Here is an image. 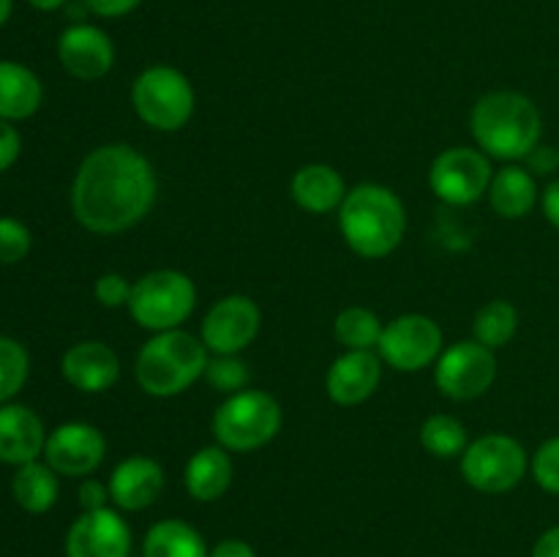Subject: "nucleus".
Segmentation results:
<instances>
[{
    "mask_svg": "<svg viewBox=\"0 0 559 557\" xmlns=\"http://www.w3.org/2000/svg\"><path fill=\"white\" fill-rule=\"evenodd\" d=\"M156 200V173L140 151L129 145H102L87 153L71 186L76 222L98 235L134 227Z\"/></svg>",
    "mask_w": 559,
    "mask_h": 557,
    "instance_id": "nucleus-1",
    "label": "nucleus"
},
{
    "mask_svg": "<svg viewBox=\"0 0 559 557\" xmlns=\"http://www.w3.org/2000/svg\"><path fill=\"white\" fill-rule=\"evenodd\" d=\"M338 227L349 249L369 260L391 254L407 233V211L391 189L360 183L338 208Z\"/></svg>",
    "mask_w": 559,
    "mask_h": 557,
    "instance_id": "nucleus-2",
    "label": "nucleus"
},
{
    "mask_svg": "<svg viewBox=\"0 0 559 557\" xmlns=\"http://www.w3.org/2000/svg\"><path fill=\"white\" fill-rule=\"evenodd\" d=\"M469 131L489 156L513 162V158H527L540 145L544 120L527 96L500 91L475 104L469 115Z\"/></svg>",
    "mask_w": 559,
    "mask_h": 557,
    "instance_id": "nucleus-3",
    "label": "nucleus"
},
{
    "mask_svg": "<svg viewBox=\"0 0 559 557\" xmlns=\"http://www.w3.org/2000/svg\"><path fill=\"white\" fill-rule=\"evenodd\" d=\"M207 347L186 331H162L136 355V382L145 393L169 399L183 393L207 369Z\"/></svg>",
    "mask_w": 559,
    "mask_h": 557,
    "instance_id": "nucleus-4",
    "label": "nucleus"
},
{
    "mask_svg": "<svg viewBox=\"0 0 559 557\" xmlns=\"http://www.w3.org/2000/svg\"><path fill=\"white\" fill-rule=\"evenodd\" d=\"M282 429V407L265 391L233 393L213 415V437L227 451H254Z\"/></svg>",
    "mask_w": 559,
    "mask_h": 557,
    "instance_id": "nucleus-5",
    "label": "nucleus"
},
{
    "mask_svg": "<svg viewBox=\"0 0 559 557\" xmlns=\"http://www.w3.org/2000/svg\"><path fill=\"white\" fill-rule=\"evenodd\" d=\"M197 304V289L186 273L153 271L131 287L129 311L134 322L147 331H175L189 320Z\"/></svg>",
    "mask_w": 559,
    "mask_h": 557,
    "instance_id": "nucleus-6",
    "label": "nucleus"
},
{
    "mask_svg": "<svg viewBox=\"0 0 559 557\" xmlns=\"http://www.w3.org/2000/svg\"><path fill=\"white\" fill-rule=\"evenodd\" d=\"M131 102L151 129L178 131L194 115V87L173 66H153L134 80Z\"/></svg>",
    "mask_w": 559,
    "mask_h": 557,
    "instance_id": "nucleus-7",
    "label": "nucleus"
},
{
    "mask_svg": "<svg viewBox=\"0 0 559 557\" xmlns=\"http://www.w3.org/2000/svg\"><path fill=\"white\" fill-rule=\"evenodd\" d=\"M527 473V451L508 435H486L462 453V475L486 495L511 491Z\"/></svg>",
    "mask_w": 559,
    "mask_h": 557,
    "instance_id": "nucleus-8",
    "label": "nucleus"
},
{
    "mask_svg": "<svg viewBox=\"0 0 559 557\" xmlns=\"http://www.w3.org/2000/svg\"><path fill=\"white\" fill-rule=\"evenodd\" d=\"M489 158L473 147H448L435 158L429 169V186L448 205H473L489 191Z\"/></svg>",
    "mask_w": 559,
    "mask_h": 557,
    "instance_id": "nucleus-9",
    "label": "nucleus"
},
{
    "mask_svg": "<svg viewBox=\"0 0 559 557\" xmlns=\"http://www.w3.org/2000/svg\"><path fill=\"white\" fill-rule=\"evenodd\" d=\"M497 377L495 349L484 347L480 342H459L448 347L437 360L435 380L437 388L448 399L467 402V399L484 396Z\"/></svg>",
    "mask_w": 559,
    "mask_h": 557,
    "instance_id": "nucleus-10",
    "label": "nucleus"
},
{
    "mask_svg": "<svg viewBox=\"0 0 559 557\" xmlns=\"http://www.w3.org/2000/svg\"><path fill=\"white\" fill-rule=\"evenodd\" d=\"M380 358L388 360L399 371H420L442 349V331L431 317L426 315H402L382 328Z\"/></svg>",
    "mask_w": 559,
    "mask_h": 557,
    "instance_id": "nucleus-11",
    "label": "nucleus"
},
{
    "mask_svg": "<svg viewBox=\"0 0 559 557\" xmlns=\"http://www.w3.org/2000/svg\"><path fill=\"white\" fill-rule=\"evenodd\" d=\"M260 306L246 295H227L202 320V344L216 355H238L257 339Z\"/></svg>",
    "mask_w": 559,
    "mask_h": 557,
    "instance_id": "nucleus-12",
    "label": "nucleus"
},
{
    "mask_svg": "<svg viewBox=\"0 0 559 557\" xmlns=\"http://www.w3.org/2000/svg\"><path fill=\"white\" fill-rule=\"evenodd\" d=\"M104 453H107V440L102 431L91 424H80V420L60 424L44 446V459L49 467L69 478L91 475L104 462Z\"/></svg>",
    "mask_w": 559,
    "mask_h": 557,
    "instance_id": "nucleus-13",
    "label": "nucleus"
},
{
    "mask_svg": "<svg viewBox=\"0 0 559 557\" xmlns=\"http://www.w3.org/2000/svg\"><path fill=\"white\" fill-rule=\"evenodd\" d=\"M131 530L112 508L85 511L66 535V557H129Z\"/></svg>",
    "mask_w": 559,
    "mask_h": 557,
    "instance_id": "nucleus-14",
    "label": "nucleus"
},
{
    "mask_svg": "<svg viewBox=\"0 0 559 557\" xmlns=\"http://www.w3.org/2000/svg\"><path fill=\"white\" fill-rule=\"evenodd\" d=\"M58 58L76 80H102L115 63V47L104 31L93 25H71L58 38Z\"/></svg>",
    "mask_w": 559,
    "mask_h": 557,
    "instance_id": "nucleus-15",
    "label": "nucleus"
},
{
    "mask_svg": "<svg viewBox=\"0 0 559 557\" xmlns=\"http://www.w3.org/2000/svg\"><path fill=\"white\" fill-rule=\"evenodd\" d=\"M382 377L380 358L371 349H347L331 364L325 375V391L336 404L353 407L377 391Z\"/></svg>",
    "mask_w": 559,
    "mask_h": 557,
    "instance_id": "nucleus-16",
    "label": "nucleus"
},
{
    "mask_svg": "<svg viewBox=\"0 0 559 557\" xmlns=\"http://www.w3.org/2000/svg\"><path fill=\"white\" fill-rule=\"evenodd\" d=\"M66 380L82 393H104L118 382L120 360L104 342H76L60 360Z\"/></svg>",
    "mask_w": 559,
    "mask_h": 557,
    "instance_id": "nucleus-17",
    "label": "nucleus"
},
{
    "mask_svg": "<svg viewBox=\"0 0 559 557\" xmlns=\"http://www.w3.org/2000/svg\"><path fill=\"white\" fill-rule=\"evenodd\" d=\"M164 491L162 464L147 457H131L112 470L109 500L123 511H142L153 506Z\"/></svg>",
    "mask_w": 559,
    "mask_h": 557,
    "instance_id": "nucleus-18",
    "label": "nucleus"
},
{
    "mask_svg": "<svg viewBox=\"0 0 559 557\" xmlns=\"http://www.w3.org/2000/svg\"><path fill=\"white\" fill-rule=\"evenodd\" d=\"M47 446V431L41 418L25 404H0V462L27 464L36 462Z\"/></svg>",
    "mask_w": 559,
    "mask_h": 557,
    "instance_id": "nucleus-19",
    "label": "nucleus"
},
{
    "mask_svg": "<svg viewBox=\"0 0 559 557\" xmlns=\"http://www.w3.org/2000/svg\"><path fill=\"white\" fill-rule=\"evenodd\" d=\"M293 200L298 202L304 211L309 213H328L342 208L347 189H344V178L331 167V164H306L295 173L293 183Z\"/></svg>",
    "mask_w": 559,
    "mask_h": 557,
    "instance_id": "nucleus-20",
    "label": "nucleus"
},
{
    "mask_svg": "<svg viewBox=\"0 0 559 557\" xmlns=\"http://www.w3.org/2000/svg\"><path fill=\"white\" fill-rule=\"evenodd\" d=\"M186 491L200 502H213L233 484V459L227 448L205 446L186 464Z\"/></svg>",
    "mask_w": 559,
    "mask_h": 557,
    "instance_id": "nucleus-21",
    "label": "nucleus"
},
{
    "mask_svg": "<svg viewBox=\"0 0 559 557\" xmlns=\"http://www.w3.org/2000/svg\"><path fill=\"white\" fill-rule=\"evenodd\" d=\"M41 107V82L27 66L0 60V120H25Z\"/></svg>",
    "mask_w": 559,
    "mask_h": 557,
    "instance_id": "nucleus-22",
    "label": "nucleus"
},
{
    "mask_svg": "<svg viewBox=\"0 0 559 557\" xmlns=\"http://www.w3.org/2000/svg\"><path fill=\"white\" fill-rule=\"evenodd\" d=\"M489 202L497 216L524 218L538 202V186L524 167H506L491 178Z\"/></svg>",
    "mask_w": 559,
    "mask_h": 557,
    "instance_id": "nucleus-23",
    "label": "nucleus"
},
{
    "mask_svg": "<svg viewBox=\"0 0 559 557\" xmlns=\"http://www.w3.org/2000/svg\"><path fill=\"white\" fill-rule=\"evenodd\" d=\"M142 555L145 557H207L205 538L200 530L191 528L183 519H164L147 530L142 541Z\"/></svg>",
    "mask_w": 559,
    "mask_h": 557,
    "instance_id": "nucleus-24",
    "label": "nucleus"
},
{
    "mask_svg": "<svg viewBox=\"0 0 559 557\" xmlns=\"http://www.w3.org/2000/svg\"><path fill=\"white\" fill-rule=\"evenodd\" d=\"M11 491L27 513H47L58 500V473L41 462L20 464L11 481Z\"/></svg>",
    "mask_w": 559,
    "mask_h": 557,
    "instance_id": "nucleus-25",
    "label": "nucleus"
},
{
    "mask_svg": "<svg viewBox=\"0 0 559 557\" xmlns=\"http://www.w3.org/2000/svg\"><path fill=\"white\" fill-rule=\"evenodd\" d=\"M516 328L519 311L516 306L508 304V300H489L486 306H480L473 322L475 342H480L489 349L506 347V344L516 336Z\"/></svg>",
    "mask_w": 559,
    "mask_h": 557,
    "instance_id": "nucleus-26",
    "label": "nucleus"
},
{
    "mask_svg": "<svg viewBox=\"0 0 559 557\" xmlns=\"http://www.w3.org/2000/svg\"><path fill=\"white\" fill-rule=\"evenodd\" d=\"M420 446L437 459L462 457L467 451V429L453 415H431L420 426Z\"/></svg>",
    "mask_w": 559,
    "mask_h": 557,
    "instance_id": "nucleus-27",
    "label": "nucleus"
},
{
    "mask_svg": "<svg viewBox=\"0 0 559 557\" xmlns=\"http://www.w3.org/2000/svg\"><path fill=\"white\" fill-rule=\"evenodd\" d=\"M382 322L374 311L364 309V306H349L342 315L336 317V339L347 349H371L380 344L382 336Z\"/></svg>",
    "mask_w": 559,
    "mask_h": 557,
    "instance_id": "nucleus-28",
    "label": "nucleus"
},
{
    "mask_svg": "<svg viewBox=\"0 0 559 557\" xmlns=\"http://www.w3.org/2000/svg\"><path fill=\"white\" fill-rule=\"evenodd\" d=\"M27 369H31V360H27L25 347L16 339L0 336V404L20 393L27 380Z\"/></svg>",
    "mask_w": 559,
    "mask_h": 557,
    "instance_id": "nucleus-29",
    "label": "nucleus"
},
{
    "mask_svg": "<svg viewBox=\"0 0 559 557\" xmlns=\"http://www.w3.org/2000/svg\"><path fill=\"white\" fill-rule=\"evenodd\" d=\"M202 377L211 382V388L224 393H240L249 386V369L235 355H218V358L207 360V369Z\"/></svg>",
    "mask_w": 559,
    "mask_h": 557,
    "instance_id": "nucleus-30",
    "label": "nucleus"
},
{
    "mask_svg": "<svg viewBox=\"0 0 559 557\" xmlns=\"http://www.w3.org/2000/svg\"><path fill=\"white\" fill-rule=\"evenodd\" d=\"M31 229L16 218H0V265H14L31 251Z\"/></svg>",
    "mask_w": 559,
    "mask_h": 557,
    "instance_id": "nucleus-31",
    "label": "nucleus"
},
{
    "mask_svg": "<svg viewBox=\"0 0 559 557\" xmlns=\"http://www.w3.org/2000/svg\"><path fill=\"white\" fill-rule=\"evenodd\" d=\"M535 484L549 495H559V437H551L538 448L533 459Z\"/></svg>",
    "mask_w": 559,
    "mask_h": 557,
    "instance_id": "nucleus-32",
    "label": "nucleus"
},
{
    "mask_svg": "<svg viewBox=\"0 0 559 557\" xmlns=\"http://www.w3.org/2000/svg\"><path fill=\"white\" fill-rule=\"evenodd\" d=\"M131 287H134V284L126 282L120 273H104V276H98L93 293H96V300L102 306H107V309H118V306H129Z\"/></svg>",
    "mask_w": 559,
    "mask_h": 557,
    "instance_id": "nucleus-33",
    "label": "nucleus"
},
{
    "mask_svg": "<svg viewBox=\"0 0 559 557\" xmlns=\"http://www.w3.org/2000/svg\"><path fill=\"white\" fill-rule=\"evenodd\" d=\"M20 147H22V140L20 134H16L14 126H11L9 120H0V173H5V169L16 162Z\"/></svg>",
    "mask_w": 559,
    "mask_h": 557,
    "instance_id": "nucleus-34",
    "label": "nucleus"
},
{
    "mask_svg": "<svg viewBox=\"0 0 559 557\" xmlns=\"http://www.w3.org/2000/svg\"><path fill=\"white\" fill-rule=\"evenodd\" d=\"M109 500V486H104L102 481L85 478V484L80 486V506L85 511H98V508H107Z\"/></svg>",
    "mask_w": 559,
    "mask_h": 557,
    "instance_id": "nucleus-35",
    "label": "nucleus"
},
{
    "mask_svg": "<svg viewBox=\"0 0 559 557\" xmlns=\"http://www.w3.org/2000/svg\"><path fill=\"white\" fill-rule=\"evenodd\" d=\"M142 0H85L87 9L98 16H123L134 11Z\"/></svg>",
    "mask_w": 559,
    "mask_h": 557,
    "instance_id": "nucleus-36",
    "label": "nucleus"
},
{
    "mask_svg": "<svg viewBox=\"0 0 559 557\" xmlns=\"http://www.w3.org/2000/svg\"><path fill=\"white\" fill-rule=\"evenodd\" d=\"M207 557H257V552L251 549V544L240 538H227L222 544H216V549H211Z\"/></svg>",
    "mask_w": 559,
    "mask_h": 557,
    "instance_id": "nucleus-37",
    "label": "nucleus"
},
{
    "mask_svg": "<svg viewBox=\"0 0 559 557\" xmlns=\"http://www.w3.org/2000/svg\"><path fill=\"white\" fill-rule=\"evenodd\" d=\"M530 169H535V173H551V169L559 164V153L551 151V147H535L533 153H530Z\"/></svg>",
    "mask_w": 559,
    "mask_h": 557,
    "instance_id": "nucleus-38",
    "label": "nucleus"
},
{
    "mask_svg": "<svg viewBox=\"0 0 559 557\" xmlns=\"http://www.w3.org/2000/svg\"><path fill=\"white\" fill-rule=\"evenodd\" d=\"M533 557H559V524L546 530L533 546Z\"/></svg>",
    "mask_w": 559,
    "mask_h": 557,
    "instance_id": "nucleus-39",
    "label": "nucleus"
},
{
    "mask_svg": "<svg viewBox=\"0 0 559 557\" xmlns=\"http://www.w3.org/2000/svg\"><path fill=\"white\" fill-rule=\"evenodd\" d=\"M544 213L549 218V224H555L559 229V180L544 189Z\"/></svg>",
    "mask_w": 559,
    "mask_h": 557,
    "instance_id": "nucleus-40",
    "label": "nucleus"
},
{
    "mask_svg": "<svg viewBox=\"0 0 559 557\" xmlns=\"http://www.w3.org/2000/svg\"><path fill=\"white\" fill-rule=\"evenodd\" d=\"M27 3H31L33 9H38V11H52V9H60L66 0H27Z\"/></svg>",
    "mask_w": 559,
    "mask_h": 557,
    "instance_id": "nucleus-41",
    "label": "nucleus"
},
{
    "mask_svg": "<svg viewBox=\"0 0 559 557\" xmlns=\"http://www.w3.org/2000/svg\"><path fill=\"white\" fill-rule=\"evenodd\" d=\"M9 14H11V0H0V25L9 20Z\"/></svg>",
    "mask_w": 559,
    "mask_h": 557,
    "instance_id": "nucleus-42",
    "label": "nucleus"
}]
</instances>
